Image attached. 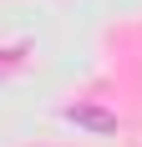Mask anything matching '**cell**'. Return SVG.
I'll return each mask as SVG.
<instances>
[{
  "instance_id": "7a4b0ae2",
  "label": "cell",
  "mask_w": 142,
  "mask_h": 147,
  "mask_svg": "<svg viewBox=\"0 0 142 147\" xmlns=\"http://www.w3.org/2000/svg\"><path fill=\"white\" fill-rule=\"evenodd\" d=\"M20 61H26V51H0V76L20 71Z\"/></svg>"
},
{
  "instance_id": "6da1fadb",
  "label": "cell",
  "mask_w": 142,
  "mask_h": 147,
  "mask_svg": "<svg viewBox=\"0 0 142 147\" xmlns=\"http://www.w3.org/2000/svg\"><path fill=\"white\" fill-rule=\"evenodd\" d=\"M66 122H81L91 132H117V117L101 112V107H66Z\"/></svg>"
}]
</instances>
